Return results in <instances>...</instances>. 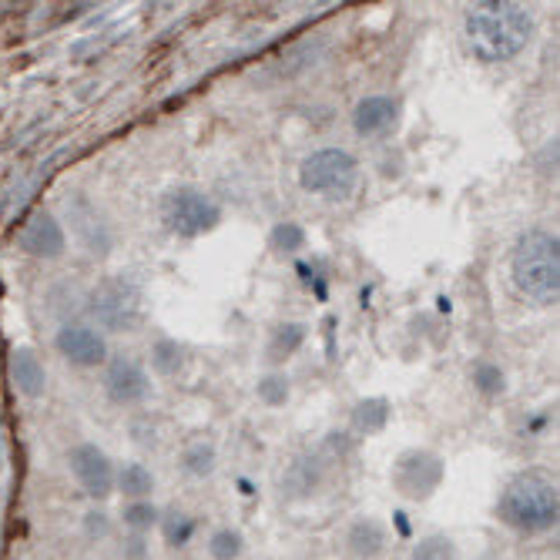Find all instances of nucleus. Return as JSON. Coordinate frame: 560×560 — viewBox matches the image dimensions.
Listing matches in <instances>:
<instances>
[{
  "mask_svg": "<svg viewBox=\"0 0 560 560\" xmlns=\"http://www.w3.org/2000/svg\"><path fill=\"white\" fill-rule=\"evenodd\" d=\"M399 121V97L393 94H370L352 108V131L360 138H380L393 131Z\"/></svg>",
  "mask_w": 560,
  "mask_h": 560,
  "instance_id": "12",
  "label": "nucleus"
},
{
  "mask_svg": "<svg viewBox=\"0 0 560 560\" xmlns=\"http://www.w3.org/2000/svg\"><path fill=\"white\" fill-rule=\"evenodd\" d=\"M88 313L108 332H135L144 319V292L125 276H108L88 292Z\"/></svg>",
  "mask_w": 560,
  "mask_h": 560,
  "instance_id": "4",
  "label": "nucleus"
},
{
  "mask_svg": "<svg viewBox=\"0 0 560 560\" xmlns=\"http://www.w3.org/2000/svg\"><path fill=\"white\" fill-rule=\"evenodd\" d=\"M346 547L355 560H380L389 547V534L376 517H360L346 530Z\"/></svg>",
  "mask_w": 560,
  "mask_h": 560,
  "instance_id": "14",
  "label": "nucleus"
},
{
  "mask_svg": "<svg viewBox=\"0 0 560 560\" xmlns=\"http://www.w3.org/2000/svg\"><path fill=\"white\" fill-rule=\"evenodd\" d=\"M11 380L18 393H24L27 399H40L47 393V370L31 346H18L11 352Z\"/></svg>",
  "mask_w": 560,
  "mask_h": 560,
  "instance_id": "13",
  "label": "nucleus"
},
{
  "mask_svg": "<svg viewBox=\"0 0 560 560\" xmlns=\"http://www.w3.org/2000/svg\"><path fill=\"white\" fill-rule=\"evenodd\" d=\"M497 514H500V521L506 527L524 534V537L553 530L557 517H560L557 480L547 470H524V474H517L511 483L503 487L500 503H497Z\"/></svg>",
  "mask_w": 560,
  "mask_h": 560,
  "instance_id": "2",
  "label": "nucleus"
},
{
  "mask_svg": "<svg viewBox=\"0 0 560 560\" xmlns=\"http://www.w3.org/2000/svg\"><path fill=\"white\" fill-rule=\"evenodd\" d=\"M84 527H88L91 537H105V534H108V514L91 511V514L84 517Z\"/></svg>",
  "mask_w": 560,
  "mask_h": 560,
  "instance_id": "28",
  "label": "nucleus"
},
{
  "mask_svg": "<svg viewBox=\"0 0 560 560\" xmlns=\"http://www.w3.org/2000/svg\"><path fill=\"white\" fill-rule=\"evenodd\" d=\"M289 393H292V386H289V376L285 373H266L262 380H259V386H256V396L266 402V406H285L289 402Z\"/></svg>",
  "mask_w": 560,
  "mask_h": 560,
  "instance_id": "26",
  "label": "nucleus"
},
{
  "mask_svg": "<svg viewBox=\"0 0 560 560\" xmlns=\"http://www.w3.org/2000/svg\"><path fill=\"white\" fill-rule=\"evenodd\" d=\"M464 31L477 61L506 65L527 50L534 37V18L527 8L511 4V0H480L467 11Z\"/></svg>",
  "mask_w": 560,
  "mask_h": 560,
  "instance_id": "1",
  "label": "nucleus"
},
{
  "mask_svg": "<svg viewBox=\"0 0 560 560\" xmlns=\"http://www.w3.org/2000/svg\"><path fill=\"white\" fill-rule=\"evenodd\" d=\"M151 366L162 376H175L185 366V346L178 339H159L151 346Z\"/></svg>",
  "mask_w": 560,
  "mask_h": 560,
  "instance_id": "21",
  "label": "nucleus"
},
{
  "mask_svg": "<svg viewBox=\"0 0 560 560\" xmlns=\"http://www.w3.org/2000/svg\"><path fill=\"white\" fill-rule=\"evenodd\" d=\"M182 470L188 474V477H212L215 474V467H219V453H215V446L212 443H206V440H195V443H188L185 450H182Z\"/></svg>",
  "mask_w": 560,
  "mask_h": 560,
  "instance_id": "19",
  "label": "nucleus"
},
{
  "mask_svg": "<svg viewBox=\"0 0 560 560\" xmlns=\"http://www.w3.org/2000/svg\"><path fill=\"white\" fill-rule=\"evenodd\" d=\"M443 477H446L443 456L436 450H427V446L402 450L393 460V470H389L393 490L406 500H413V503L430 500L443 487Z\"/></svg>",
  "mask_w": 560,
  "mask_h": 560,
  "instance_id": "7",
  "label": "nucleus"
},
{
  "mask_svg": "<svg viewBox=\"0 0 560 560\" xmlns=\"http://www.w3.org/2000/svg\"><path fill=\"white\" fill-rule=\"evenodd\" d=\"M242 550H245V537H242V530H235V527H219V530L209 537V553H212V560H238Z\"/></svg>",
  "mask_w": 560,
  "mask_h": 560,
  "instance_id": "24",
  "label": "nucleus"
},
{
  "mask_svg": "<svg viewBox=\"0 0 560 560\" xmlns=\"http://www.w3.org/2000/svg\"><path fill=\"white\" fill-rule=\"evenodd\" d=\"M355 182H360V162L346 148H319L299 165V185L310 195L349 198Z\"/></svg>",
  "mask_w": 560,
  "mask_h": 560,
  "instance_id": "5",
  "label": "nucleus"
},
{
  "mask_svg": "<svg viewBox=\"0 0 560 560\" xmlns=\"http://www.w3.org/2000/svg\"><path fill=\"white\" fill-rule=\"evenodd\" d=\"M55 349L65 363L78 370H97L108 363V339L101 329L84 326V323H68L55 336Z\"/></svg>",
  "mask_w": 560,
  "mask_h": 560,
  "instance_id": "9",
  "label": "nucleus"
},
{
  "mask_svg": "<svg viewBox=\"0 0 560 560\" xmlns=\"http://www.w3.org/2000/svg\"><path fill=\"white\" fill-rule=\"evenodd\" d=\"M319 480H323V453L319 456H302V460H295V467L289 470L285 490L292 497H310V493H316Z\"/></svg>",
  "mask_w": 560,
  "mask_h": 560,
  "instance_id": "18",
  "label": "nucleus"
},
{
  "mask_svg": "<svg viewBox=\"0 0 560 560\" xmlns=\"http://www.w3.org/2000/svg\"><path fill=\"white\" fill-rule=\"evenodd\" d=\"M511 279L514 285L540 302L553 305L560 295V238L547 229H527L511 252Z\"/></svg>",
  "mask_w": 560,
  "mask_h": 560,
  "instance_id": "3",
  "label": "nucleus"
},
{
  "mask_svg": "<svg viewBox=\"0 0 560 560\" xmlns=\"http://www.w3.org/2000/svg\"><path fill=\"white\" fill-rule=\"evenodd\" d=\"M115 490L128 500H148L151 490H155V477H151L144 464H125L115 470Z\"/></svg>",
  "mask_w": 560,
  "mask_h": 560,
  "instance_id": "17",
  "label": "nucleus"
},
{
  "mask_svg": "<svg viewBox=\"0 0 560 560\" xmlns=\"http://www.w3.org/2000/svg\"><path fill=\"white\" fill-rule=\"evenodd\" d=\"M413 560H460V547L446 534H427L410 550Z\"/></svg>",
  "mask_w": 560,
  "mask_h": 560,
  "instance_id": "20",
  "label": "nucleus"
},
{
  "mask_svg": "<svg viewBox=\"0 0 560 560\" xmlns=\"http://www.w3.org/2000/svg\"><path fill=\"white\" fill-rule=\"evenodd\" d=\"M68 467L74 474V480L81 483V490L91 500H105L115 493V464L112 456L101 450L97 443H78L68 453Z\"/></svg>",
  "mask_w": 560,
  "mask_h": 560,
  "instance_id": "8",
  "label": "nucleus"
},
{
  "mask_svg": "<svg viewBox=\"0 0 560 560\" xmlns=\"http://www.w3.org/2000/svg\"><path fill=\"white\" fill-rule=\"evenodd\" d=\"M305 339H310V326H305V323H282V326H276L269 342H266L269 366H282L285 360H292V355L302 349Z\"/></svg>",
  "mask_w": 560,
  "mask_h": 560,
  "instance_id": "16",
  "label": "nucleus"
},
{
  "mask_svg": "<svg viewBox=\"0 0 560 560\" xmlns=\"http://www.w3.org/2000/svg\"><path fill=\"white\" fill-rule=\"evenodd\" d=\"M305 229L299 225V222H279L272 232H269V245L276 248V252H282V256H295V252H302L305 248Z\"/></svg>",
  "mask_w": 560,
  "mask_h": 560,
  "instance_id": "25",
  "label": "nucleus"
},
{
  "mask_svg": "<svg viewBox=\"0 0 560 560\" xmlns=\"http://www.w3.org/2000/svg\"><path fill=\"white\" fill-rule=\"evenodd\" d=\"M389 417H393V402L386 396H366L360 402H352L349 427L360 436H376L389 427Z\"/></svg>",
  "mask_w": 560,
  "mask_h": 560,
  "instance_id": "15",
  "label": "nucleus"
},
{
  "mask_svg": "<svg viewBox=\"0 0 560 560\" xmlns=\"http://www.w3.org/2000/svg\"><path fill=\"white\" fill-rule=\"evenodd\" d=\"M18 245L27 252L31 259L55 262V259H61L65 252H68V232L50 212H34L24 222V229L18 235Z\"/></svg>",
  "mask_w": 560,
  "mask_h": 560,
  "instance_id": "10",
  "label": "nucleus"
},
{
  "mask_svg": "<svg viewBox=\"0 0 560 560\" xmlns=\"http://www.w3.org/2000/svg\"><path fill=\"white\" fill-rule=\"evenodd\" d=\"M159 527H162V534H165V540L172 544V547H185L191 537H195V521L188 517V514H168V517H162L159 521Z\"/></svg>",
  "mask_w": 560,
  "mask_h": 560,
  "instance_id": "27",
  "label": "nucleus"
},
{
  "mask_svg": "<svg viewBox=\"0 0 560 560\" xmlns=\"http://www.w3.org/2000/svg\"><path fill=\"white\" fill-rule=\"evenodd\" d=\"M162 222L178 238H201L219 229L222 209L209 191L195 185H178L162 198Z\"/></svg>",
  "mask_w": 560,
  "mask_h": 560,
  "instance_id": "6",
  "label": "nucleus"
},
{
  "mask_svg": "<svg viewBox=\"0 0 560 560\" xmlns=\"http://www.w3.org/2000/svg\"><path fill=\"white\" fill-rule=\"evenodd\" d=\"M105 393L118 406H135L148 399L151 380L141 363L128 360V355H115V360L105 363Z\"/></svg>",
  "mask_w": 560,
  "mask_h": 560,
  "instance_id": "11",
  "label": "nucleus"
},
{
  "mask_svg": "<svg viewBox=\"0 0 560 560\" xmlns=\"http://www.w3.org/2000/svg\"><path fill=\"white\" fill-rule=\"evenodd\" d=\"M470 380H474V389L483 396H500L506 389V373L493 360H477L470 366Z\"/></svg>",
  "mask_w": 560,
  "mask_h": 560,
  "instance_id": "23",
  "label": "nucleus"
},
{
  "mask_svg": "<svg viewBox=\"0 0 560 560\" xmlns=\"http://www.w3.org/2000/svg\"><path fill=\"white\" fill-rule=\"evenodd\" d=\"M121 521H125V527H128V530H135V534H148L151 527H159L162 511H159V506L151 503V500H128Z\"/></svg>",
  "mask_w": 560,
  "mask_h": 560,
  "instance_id": "22",
  "label": "nucleus"
}]
</instances>
